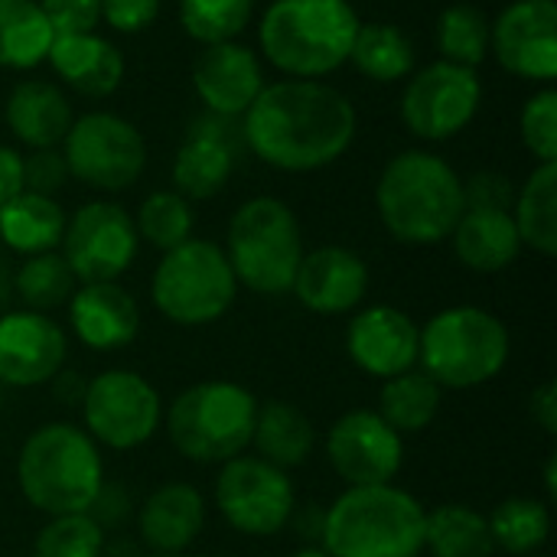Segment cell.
I'll use <instances>...</instances> for the list:
<instances>
[{"label":"cell","instance_id":"obj_1","mask_svg":"<svg viewBox=\"0 0 557 557\" xmlns=\"http://www.w3.org/2000/svg\"><path fill=\"white\" fill-rule=\"evenodd\" d=\"M242 147L281 173H317L343 160L359 134L349 95L330 82L274 78L238 117Z\"/></svg>","mask_w":557,"mask_h":557},{"label":"cell","instance_id":"obj_2","mask_svg":"<svg viewBox=\"0 0 557 557\" xmlns=\"http://www.w3.org/2000/svg\"><path fill=\"white\" fill-rule=\"evenodd\" d=\"M463 209V176L434 150H401L375 180V212L401 245L431 248L447 242Z\"/></svg>","mask_w":557,"mask_h":557},{"label":"cell","instance_id":"obj_3","mask_svg":"<svg viewBox=\"0 0 557 557\" xmlns=\"http://www.w3.org/2000/svg\"><path fill=\"white\" fill-rule=\"evenodd\" d=\"M359 23L352 0H271L258 20V55L281 78L326 82L349 62Z\"/></svg>","mask_w":557,"mask_h":557},{"label":"cell","instance_id":"obj_4","mask_svg":"<svg viewBox=\"0 0 557 557\" xmlns=\"http://www.w3.org/2000/svg\"><path fill=\"white\" fill-rule=\"evenodd\" d=\"M16 486L29 509L55 516H82L104 486L101 447L82 424L49 421L36 428L16 457Z\"/></svg>","mask_w":557,"mask_h":557},{"label":"cell","instance_id":"obj_5","mask_svg":"<svg viewBox=\"0 0 557 557\" xmlns=\"http://www.w3.org/2000/svg\"><path fill=\"white\" fill-rule=\"evenodd\" d=\"M428 509L395 483L346 486L320 519L330 557H421Z\"/></svg>","mask_w":557,"mask_h":557},{"label":"cell","instance_id":"obj_6","mask_svg":"<svg viewBox=\"0 0 557 557\" xmlns=\"http://www.w3.org/2000/svg\"><path fill=\"white\" fill-rule=\"evenodd\" d=\"M222 251L238 287L258 297H284L304 258L300 219L277 196H251L232 212Z\"/></svg>","mask_w":557,"mask_h":557},{"label":"cell","instance_id":"obj_7","mask_svg":"<svg viewBox=\"0 0 557 557\" xmlns=\"http://www.w3.org/2000/svg\"><path fill=\"white\" fill-rule=\"evenodd\" d=\"M258 398L228 379H209L183 388L166 411V437L189 463L222 467L251 447Z\"/></svg>","mask_w":557,"mask_h":557},{"label":"cell","instance_id":"obj_8","mask_svg":"<svg viewBox=\"0 0 557 557\" xmlns=\"http://www.w3.org/2000/svg\"><path fill=\"white\" fill-rule=\"evenodd\" d=\"M512 356L506 323L483 307H447L421 326L418 366L441 388L467 392L503 375Z\"/></svg>","mask_w":557,"mask_h":557},{"label":"cell","instance_id":"obj_9","mask_svg":"<svg viewBox=\"0 0 557 557\" xmlns=\"http://www.w3.org/2000/svg\"><path fill=\"white\" fill-rule=\"evenodd\" d=\"M238 297V281L222 245L186 238L160 255L150 274V300L157 313L183 330L219 323Z\"/></svg>","mask_w":557,"mask_h":557},{"label":"cell","instance_id":"obj_10","mask_svg":"<svg viewBox=\"0 0 557 557\" xmlns=\"http://www.w3.org/2000/svg\"><path fill=\"white\" fill-rule=\"evenodd\" d=\"M62 157L69 176L95 193H124L147 170V140L134 121L114 111H85L72 121Z\"/></svg>","mask_w":557,"mask_h":557},{"label":"cell","instance_id":"obj_11","mask_svg":"<svg viewBox=\"0 0 557 557\" xmlns=\"http://www.w3.org/2000/svg\"><path fill=\"white\" fill-rule=\"evenodd\" d=\"M483 108V78L480 69L454 65L434 59L418 65L405 78V91L398 101L401 124L411 137L424 144H444L460 137Z\"/></svg>","mask_w":557,"mask_h":557},{"label":"cell","instance_id":"obj_12","mask_svg":"<svg viewBox=\"0 0 557 557\" xmlns=\"http://www.w3.org/2000/svg\"><path fill=\"white\" fill-rule=\"evenodd\" d=\"M78 405L88 437L117 454L144 447L163 428L160 392L131 369H108L85 382Z\"/></svg>","mask_w":557,"mask_h":557},{"label":"cell","instance_id":"obj_13","mask_svg":"<svg viewBox=\"0 0 557 557\" xmlns=\"http://www.w3.org/2000/svg\"><path fill=\"white\" fill-rule=\"evenodd\" d=\"M212 496L225 525L248 539H271L297 516V490L290 473L255 454L222 463Z\"/></svg>","mask_w":557,"mask_h":557},{"label":"cell","instance_id":"obj_14","mask_svg":"<svg viewBox=\"0 0 557 557\" xmlns=\"http://www.w3.org/2000/svg\"><path fill=\"white\" fill-rule=\"evenodd\" d=\"M140 238L134 215L114 199H91L65 219L59 255L72 268L78 284L121 281L137 261Z\"/></svg>","mask_w":557,"mask_h":557},{"label":"cell","instance_id":"obj_15","mask_svg":"<svg viewBox=\"0 0 557 557\" xmlns=\"http://www.w3.org/2000/svg\"><path fill=\"white\" fill-rule=\"evenodd\" d=\"M490 55L512 78L532 85L557 82V3L512 0L490 20Z\"/></svg>","mask_w":557,"mask_h":557},{"label":"cell","instance_id":"obj_16","mask_svg":"<svg viewBox=\"0 0 557 557\" xmlns=\"http://www.w3.org/2000/svg\"><path fill=\"white\" fill-rule=\"evenodd\" d=\"M326 460L346 486L395 483L405 467V437L375 408H356L326 431Z\"/></svg>","mask_w":557,"mask_h":557},{"label":"cell","instance_id":"obj_17","mask_svg":"<svg viewBox=\"0 0 557 557\" xmlns=\"http://www.w3.org/2000/svg\"><path fill=\"white\" fill-rule=\"evenodd\" d=\"M238 147H242V131L238 121L232 117H219V114H202L196 121H189L183 144L173 153V189L189 199V202H202L219 196L238 163Z\"/></svg>","mask_w":557,"mask_h":557},{"label":"cell","instance_id":"obj_18","mask_svg":"<svg viewBox=\"0 0 557 557\" xmlns=\"http://www.w3.org/2000/svg\"><path fill=\"white\" fill-rule=\"evenodd\" d=\"M69 359V336L49 317L36 310L0 313V385L36 388L49 385Z\"/></svg>","mask_w":557,"mask_h":557},{"label":"cell","instance_id":"obj_19","mask_svg":"<svg viewBox=\"0 0 557 557\" xmlns=\"http://www.w3.org/2000/svg\"><path fill=\"white\" fill-rule=\"evenodd\" d=\"M268 85L264 62L242 39L202 46L193 59V91L209 114L238 121Z\"/></svg>","mask_w":557,"mask_h":557},{"label":"cell","instance_id":"obj_20","mask_svg":"<svg viewBox=\"0 0 557 557\" xmlns=\"http://www.w3.org/2000/svg\"><path fill=\"white\" fill-rule=\"evenodd\" d=\"M421 326L392 304L359 310L346 326V352L369 379H395L418 366Z\"/></svg>","mask_w":557,"mask_h":557},{"label":"cell","instance_id":"obj_21","mask_svg":"<svg viewBox=\"0 0 557 557\" xmlns=\"http://www.w3.org/2000/svg\"><path fill=\"white\" fill-rule=\"evenodd\" d=\"M369 264L346 245H320L304 251L290 294L317 317H343L362 307L369 294Z\"/></svg>","mask_w":557,"mask_h":557},{"label":"cell","instance_id":"obj_22","mask_svg":"<svg viewBox=\"0 0 557 557\" xmlns=\"http://www.w3.org/2000/svg\"><path fill=\"white\" fill-rule=\"evenodd\" d=\"M65 310L75 339L95 352H117L140 333V307L117 281L78 284Z\"/></svg>","mask_w":557,"mask_h":557},{"label":"cell","instance_id":"obj_23","mask_svg":"<svg viewBox=\"0 0 557 557\" xmlns=\"http://www.w3.org/2000/svg\"><path fill=\"white\" fill-rule=\"evenodd\" d=\"M46 65L59 75L62 85L72 91L101 101L111 98L127 75L124 52L117 42H111L101 33H72V36H55L52 49L46 55Z\"/></svg>","mask_w":557,"mask_h":557},{"label":"cell","instance_id":"obj_24","mask_svg":"<svg viewBox=\"0 0 557 557\" xmlns=\"http://www.w3.org/2000/svg\"><path fill=\"white\" fill-rule=\"evenodd\" d=\"M3 121L13 140L26 150L62 147L75 111L69 95L46 78H20L3 101Z\"/></svg>","mask_w":557,"mask_h":557},{"label":"cell","instance_id":"obj_25","mask_svg":"<svg viewBox=\"0 0 557 557\" xmlns=\"http://www.w3.org/2000/svg\"><path fill=\"white\" fill-rule=\"evenodd\" d=\"M137 529L150 555H186L206 529V499L189 483H163L144 499Z\"/></svg>","mask_w":557,"mask_h":557},{"label":"cell","instance_id":"obj_26","mask_svg":"<svg viewBox=\"0 0 557 557\" xmlns=\"http://www.w3.org/2000/svg\"><path fill=\"white\" fill-rule=\"evenodd\" d=\"M457 261L473 274H499L522 255V238L509 209H463L450 238Z\"/></svg>","mask_w":557,"mask_h":557},{"label":"cell","instance_id":"obj_27","mask_svg":"<svg viewBox=\"0 0 557 557\" xmlns=\"http://www.w3.org/2000/svg\"><path fill=\"white\" fill-rule=\"evenodd\" d=\"M69 212L55 196H39L23 189L7 206H0V245L13 255L33 258L46 251H59Z\"/></svg>","mask_w":557,"mask_h":557},{"label":"cell","instance_id":"obj_28","mask_svg":"<svg viewBox=\"0 0 557 557\" xmlns=\"http://www.w3.org/2000/svg\"><path fill=\"white\" fill-rule=\"evenodd\" d=\"M251 447L258 450L255 457H261L281 470H294L310 460V454L317 447V428L290 401H264V405H258Z\"/></svg>","mask_w":557,"mask_h":557},{"label":"cell","instance_id":"obj_29","mask_svg":"<svg viewBox=\"0 0 557 557\" xmlns=\"http://www.w3.org/2000/svg\"><path fill=\"white\" fill-rule=\"evenodd\" d=\"M349 62L375 85H398L418 69V49L414 39L395 23H359Z\"/></svg>","mask_w":557,"mask_h":557},{"label":"cell","instance_id":"obj_30","mask_svg":"<svg viewBox=\"0 0 557 557\" xmlns=\"http://www.w3.org/2000/svg\"><path fill=\"white\" fill-rule=\"evenodd\" d=\"M512 222L522 248L542 258L557 255V163H539L522 186H516Z\"/></svg>","mask_w":557,"mask_h":557},{"label":"cell","instance_id":"obj_31","mask_svg":"<svg viewBox=\"0 0 557 557\" xmlns=\"http://www.w3.org/2000/svg\"><path fill=\"white\" fill-rule=\"evenodd\" d=\"M52 26L36 0H0V69L33 72L52 49Z\"/></svg>","mask_w":557,"mask_h":557},{"label":"cell","instance_id":"obj_32","mask_svg":"<svg viewBox=\"0 0 557 557\" xmlns=\"http://www.w3.org/2000/svg\"><path fill=\"white\" fill-rule=\"evenodd\" d=\"M441 401H444V388L421 369H408V372L382 382L375 411L392 431L408 437V434H421L434 424Z\"/></svg>","mask_w":557,"mask_h":557},{"label":"cell","instance_id":"obj_33","mask_svg":"<svg viewBox=\"0 0 557 557\" xmlns=\"http://www.w3.org/2000/svg\"><path fill=\"white\" fill-rule=\"evenodd\" d=\"M424 552L431 557H493L490 522L467 503H444L424 519Z\"/></svg>","mask_w":557,"mask_h":557},{"label":"cell","instance_id":"obj_34","mask_svg":"<svg viewBox=\"0 0 557 557\" xmlns=\"http://www.w3.org/2000/svg\"><path fill=\"white\" fill-rule=\"evenodd\" d=\"M493 548L509 557L542 555L552 539V503L532 496H509L490 516Z\"/></svg>","mask_w":557,"mask_h":557},{"label":"cell","instance_id":"obj_35","mask_svg":"<svg viewBox=\"0 0 557 557\" xmlns=\"http://www.w3.org/2000/svg\"><path fill=\"white\" fill-rule=\"evenodd\" d=\"M434 42L444 62L480 69L490 59V16L473 3H450L437 16Z\"/></svg>","mask_w":557,"mask_h":557},{"label":"cell","instance_id":"obj_36","mask_svg":"<svg viewBox=\"0 0 557 557\" xmlns=\"http://www.w3.org/2000/svg\"><path fill=\"white\" fill-rule=\"evenodd\" d=\"M10 284H13V294L20 297L23 310H36V313H52V310L65 307L78 287L72 268L65 264V258L59 251L23 258V264L16 268Z\"/></svg>","mask_w":557,"mask_h":557},{"label":"cell","instance_id":"obj_37","mask_svg":"<svg viewBox=\"0 0 557 557\" xmlns=\"http://www.w3.org/2000/svg\"><path fill=\"white\" fill-rule=\"evenodd\" d=\"M134 228L140 242H147L150 248L163 255L183 245L186 238H193V228H196L193 202L183 199L176 189H153L150 196L140 199L134 212Z\"/></svg>","mask_w":557,"mask_h":557},{"label":"cell","instance_id":"obj_38","mask_svg":"<svg viewBox=\"0 0 557 557\" xmlns=\"http://www.w3.org/2000/svg\"><path fill=\"white\" fill-rule=\"evenodd\" d=\"M255 7L258 0H176V16L193 42L212 46L242 39L255 16Z\"/></svg>","mask_w":557,"mask_h":557},{"label":"cell","instance_id":"obj_39","mask_svg":"<svg viewBox=\"0 0 557 557\" xmlns=\"http://www.w3.org/2000/svg\"><path fill=\"white\" fill-rule=\"evenodd\" d=\"M104 529L82 512L49 519L33 542V557H104Z\"/></svg>","mask_w":557,"mask_h":557},{"label":"cell","instance_id":"obj_40","mask_svg":"<svg viewBox=\"0 0 557 557\" xmlns=\"http://www.w3.org/2000/svg\"><path fill=\"white\" fill-rule=\"evenodd\" d=\"M519 137L522 147L539 163H557V88L542 85L532 91L519 111Z\"/></svg>","mask_w":557,"mask_h":557},{"label":"cell","instance_id":"obj_41","mask_svg":"<svg viewBox=\"0 0 557 557\" xmlns=\"http://www.w3.org/2000/svg\"><path fill=\"white\" fill-rule=\"evenodd\" d=\"M46 13L55 36L72 33H98L101 26V0H36Z\"/></svg>","mask_w":557,"mask_h":557},{"label":"cell","instance_id":"obj_42","mask_svg":"<svg viewBox=\"0 0 557 557\" xmlns=\"http://www.w3.org/2000/svg\"><path fill=\"white\" fill-rule=\"evenodd\" d=\"M69 166L59 147L23 153V186L39 196H55L69 183Z\"/></svg>","mask_w":557,"mask_h":557},{"label":"cell","instance_id":"obj_43","mask_svg":"<svg viewBox=\"0 0 557 557\" xmlns=\"http://www.w3.org/2000/svg\"><path fill=\"white\" fill-rule=\"evenodd\" d=\"M163 0H101V23L121 36H137L160 20Z\"/></svg>","mask_w":557,"mask_h":557},{"label":"cell","instance_id":"obj_44","mask_svg":"<svg viewBox=\"0 0 557 557\" xmlns=\"http://www.w3.org/2000/svg\"><path fill=\"white\" fill-rule=\"evenodd\" d=\"M516 186L506 173L480 170L463 180V202L467 209H509L512 212Z\"/></svg>","mask_w":557,"mask_h":557},{"label":"cell","instance_id":"obj_45","mask_svg":"<svg viewBox=\"0 0 557 557\" xmlns=\"http://www.w3.org/2000/svg\"><path fill=\"white\" fill-rule=\"evenodd\" d=\"M131 512V499H127V493L121 490V486H101V493L95 496V503H91V509H88V516L101 525V529H108L111 522L114 525H121L124 522V516Z\"/></svg>","mask_w":557,"mask_h":557},{"label":"cell","instance_id":"obj_46","mask_svg":"<svg viewBox=\"0 0 557 557\" xmlns=\"http://www.w3.org/2000/svg\"><path fill=\"white\" fill-rule=\"evenodd\" d=\"M23 189V150L13 144H0V206H7Z\"/></svg>","mask_w":557,"mask_h":557},{"label":"cell","instance_id":"obj_47","mask_svg":"<svg viewBox=\"0 0 557 557\" xmlns=\"http://www.w3.org/2000/svg\"><path fill=\"white\" fill-rule=\"evenodd\" d=\"M529 411H532V421L548 434L555 437L557 434V388L555 382H542L532 398H529Z\"/></svg>","mask_w":557,"mask_h":557},{"label":"cell","instance_id":"obj_48","mask_svg":"<svg viewBox=\"0 0 557 557\" xmlns=\"http://www.w3.org/2000/svg\"><path fill=\"white\" fill-rule=\"evenodd\" d=\"M290 557H330L323 548H300V552H294Z\"/></svg>","mask_w":557,"mask_h":557},{"label":"cell","instance_id":"obj_49","mask_svg":"<svg viewBox=\"0 0 557 557\" xmlns=\"http://www.w3.org/2000/svg\"><path fill=\"white\" fill-rule=\"evenodd\" d=\"M147 557H189V555H147Z\"/></svg>","mask_w":557,"mask_h":557},{"label":"cell","instance_id":"obj_50","mask_svg":"<svg viewBox=\"0 0 557 557\" xmlns=\"http://www.w3.org/2000/svg\"><path fill=\"white\" fill-rule=\"evenodd\" d=\"M0 411H3V385H0Z\"/></svg>","mask_w":557,"mask_h":557},{"label":"cell","instance_id":"obj_51","mask_svg":"<svg viewBox=\"0 0 557 557\" xmlns=\"http://www.w3.org/2000/svg\"><path fill=\"white\" fill-rule=\"evenodd\" d=\"M532 557H548V555H532Z\"/></svg>","mask_w":557,"mask_h":557}]
</instances>
